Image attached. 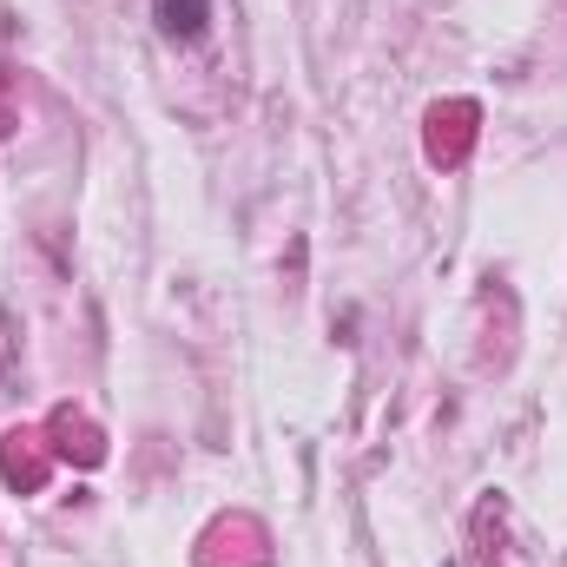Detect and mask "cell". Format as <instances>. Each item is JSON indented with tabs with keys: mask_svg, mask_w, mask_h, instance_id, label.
<instances>
[{
	"mask_svg": "<svg viewBox=\"0 0 567 567\" xmlns=\"http://www.w3.org/2000/svg\"><path fill=\"white\" fill-rule=\"evenodd\" d=\"M152 13H158V33L165 40H198L212 27V0H158Z\"/></svg>",
	"mask_w": 567,
	"mask_h": 567,
	"instance_id": "obj_1",
	"label": "cell"
}]
</instances>
